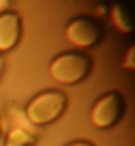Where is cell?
Wrapping results in <instances>:
<instances>
[{
	"instance_id": "cell-1",
	"label": "cell",
	"mask_w": 135,
	"mask_h": 146,
	"mask_svg": "<svg viewBox=\"0 0 135 146\" xmlns=\"http://www.w3.org/2000/svg\"><path fill=\"white\" fill-rule=\"evenodd\" d=\"M92 68V59L83 52H66V55L57 57L52 63H50V74L57 83H63V85H72V83H79L87 76Z\"/></svg>"
},
{
	"instance_id": "cell-2",
	"label": "cell",
	"mask_w": 135,
	"mask_h": 146,
	"mask_svg": "<svg viewBox=\"0 0 135 146\" xmlns=\"http://www.w3.org/2000/svg\"><path fill=\"white\" fill-rule=\"evenodd\" d=\"M66 109V96L61 92H44L39 96H35L26 107V116L35 124H48V122L57 120Z\"/></svg>"
},
{
	"instance_id": "cell-3",
	"label": "cell",
	"mask_w": 135,
	"mask_h": 146,
	"mask_svg": "<svg viewBox=\"0 0 135 146\" xmlns=\"http://www.w3.org/2000/svg\"><path fill=\"white\" fill-rule=\"evenodd\" d=\"M124 113V98L118 94V92H109L105 94L103 98L96 100L92 109V122L100 129L113 127Z\"/></svg>"
},
{
	"instance_id": "cell-4",
	"label": "cell",
	"mask_w": 135,
	"mask_h": 146,
	"mask_svg": "<svg viewBox=\"0 0 135 146\" xmlns=\"http://www.w3.org/2000/svg\"><path fill=\"white\" fill-rule=\"evenodd\" d=\"M100 33H103L100 24L92 18H76L66 29V37L74 46H81V48H87V46L96 44L100 39Z\"/></svg>"
},
{
	"instance_id": "cell-5",
	"label": "cell",
	"mask_w": 135,
	"mask_h": 146,
	"mask_svg": "<svg viewBox=\"0 0 135 146\" xmlns=\"http://www.w3.org/2000/svg\"><path fill=\"white\" fill-rule=\"evenodd\" d=\"M20 33H22L20 13H15V11L0 13V52L11 50L20 42Z\"/></svg>"
},
{
	"instance_id": "cell-6",
	"label": "cell",
	"mask_w": 135,
	"mask_h": 146,
	"mask_svg": "<svg viewBox=\"0 0 135 146\" xmlns=\"http://www.w3.org/2000/svg\"><path fill=\"white\" fill-rule=\"evenodd\" d=\"M33 144H35V137L24 129H13L7 135V146H33Z\"/></svg>"
},
{
	"instance_id": "cell-7",
	"label": "cell",
	"mask_w": 135,
	"mask_h": 146,
	"mask_svg": "<svg viewBox=\"0 0 135 146\" xmlns=\"http://www.w3.org/2000/svg\"><path fill=\"white\" fill-rule=\"evenodd\" d=\"M68 146H94V144H89V142H72V144H68Z\"/></svg>"
},
{
	"instance_id": "cell-8",
	"label": "cell",
	"mask_w": 135,
	"mask_h": 146,
	"mask_svg": "<svg viewBox=\"0 0 135 146\" xmlns=\"http://www.w3.org/2000/svg\"><path fill=\"white\" fill-rule=\"evenodd\" d=\"M5 7H7V2H0V9H5Z\"/></svg>"
},
{
	"instance_id": "cell-9",
	"label": "cell",
	"mask_w": 135,
	"mask_h": 146,
	"mask_svg": "<svg viewBox=\"0 0 135 146\" xmlns=\"http://www.w3.org/2000/svg\"><path fill=\"white\" fill-rule=\"evenodd\" d=\"M0 70H2V57H0Z\"/></svg>"
}]
</instances>
